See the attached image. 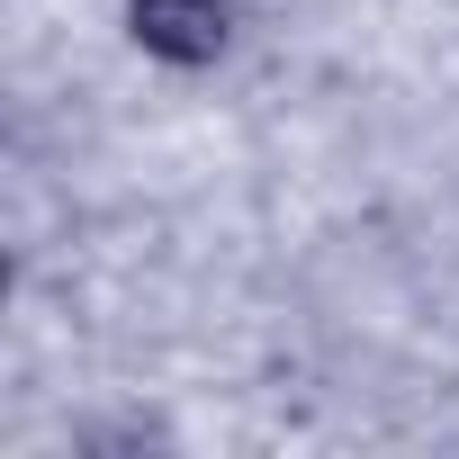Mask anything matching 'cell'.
Segmentation results:
<instances>
[{
	"mask_svg": "<svg viewBox=\"0 0 459 459\" xmlns=\"http://www.w3.org/2000/svg\"><path fill=\"white\" fill-rule=\"evenodd\" d=\"M126 28L162 64H216L225 55V0H126Z\"/></svg>",
	"mask_w": 459,
	"mask_h": 459,
	"instance_id": "obj_1",
	"label": "cell"
}]
</instances>
